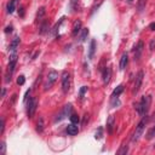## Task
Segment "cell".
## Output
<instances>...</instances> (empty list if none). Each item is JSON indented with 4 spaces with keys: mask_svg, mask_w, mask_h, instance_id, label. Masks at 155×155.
Returning <instances> with one entry per match:
<instances>
[{
    "mask_svg": "<svg viewBox=\"0 0 155 155\" xmlns=\"http://www.w3.org/2000/svg\"><path fill=\"white\" fill-rule=\"evenodd\" d=\"M150 102H151V97L150 96H143L142 99L139 101V103L136 104V109L138 111V114L140 116H145L148 114L149 107H150Z\"/></svg>",
    "mask_w": 155,
    "mask_h": 155,
    "instance_id": "1",
    "label": "cell"
},
{
    "mask_svg": "<svg viewBox=\"0 0 155 155\" xmlns=\"http://www.w3.org/2000/svg\"><path fill=\"white\" fill-rule=\"evenodd\" d=\"M16 63H17V53H16V52H12V53L10 54L8 64H7V68H6V71H5V81H6V82H10V81H11L12 74H13V71H15Z\"/></svg>",
    "mask_w": 155,
    "mask_h": 155,
    "instance_id": "2",
    "label": "cell"
},
{
    "mask_svg": "<svg viewBox=\"0 0 155 155\" xmlns=\"http://www.w3.org/2000/svg\"><path fill=\"white\" fill-rule=\"evenodd\" d=\"M148 120H149V117L145 115V116H143V119L139 121V124L136 126V130H134V132H133V134H132V138H131V142H132V143H136V142L140 138V136H142L143 132H144V128H145V126H147Z\"/></svg>",
    "mask_w": 155,
    "mask_h": 155,
    "instance_id": "3",
    "label": "cell"
},
{
    "mask_svg": "<svg viewBox=\"0 0 155 155\" xmlns=\"http://www.w3.org/2000/svg\"><path fill=\"white\" fill-rule=\"evenodd\" d=\"M57 79H58V73H57L56 70H51V71L48 73V75H47L46 82L44 84V90H45V91L50 90V88L53 86V84L57 81Z\"/></svg>",
    "mask_w": 155,
    "mask_h": 155,
    "instance_id": "4",
    "label": "cell"
},
{
    "mask_svg": "<svg viewBox=\"0 0 155 155\" xmlns=\"http://www.w3.org/2000/svg\"><path fill=\"white\" fill-rule=\"evenodd\" d=\"M143 78H144V73L142 70H139L138 74L136 75V79H134V84H133V88H132L133 94H136L139 91V88L142 86V82H143Z\"/></svg>",
    "mask_w": 155,
    "mask_h": 155,
    "instance_id": "5",
    "label": "cell"
},
{
    "mask_svg": "<svg viewBox=\"0 0 155 155\" xmlns=\"http://www.w3.org/2000/svg\"><path fill=\"white\" fill-rule=\"evenodd\" d=\"M62 90L64 93L70 90V75L68 71H63L62 74Z\"/></svg>",
    "mask_w": 155,
    "mask_h": 155,
    "instance_id": "6",
    "label": "cell"
},
{
    "mask_svg": "<svg viewBox=\"0 0 155 155\" xmlns=\"http://www.w3.org/2000/svg\"><path fill=\"white\" fill-rule=\"evenodd\" d=\"M36 107H38V101L36 98H30L29 99V103H28V108H27V114L29 117H31L36 110Z\"/></svg>",
    "mask_w": 155,
    "mask_h": 155,
    "instance_id": "7",
    "label": "cell"
},
{
    "mask_svg": "<svg viewBox=\"0 0 155 155\" xmlns=\"http://www.w3.org/2000/svg\"><path fill=\"white\" fill-rule=\"evenodd\" d=\"M70 111H71V104H67V105H64V108L62 109V111L57 115L56 121H62L63 119H65L67 116L70 115Z\"/></svg>",
    "mask_w": 155,
    "mask_h": 155,
    "instance_id": "8",
    "label": "cell"
},
{
    "mask_svg": "<svg viewBox=\"0 0 155 155\" xmlns=\"http://www.w3.org/2000/svg\"><path fill=\"white\" fill-rule=\"evenodd\" d=\"M143 48H144V44H143V41H139L136 46V50H134V62L139 61V58L142 56V52H143Z\"/></svg>",
    "mask_w": 155,
    "mask_h": 155,
    "instance_id": "9",
    "label": "cell"
},
{
    "mask_svg": "<svg viewBox=\"0 0 155 155\" xmlns=\"http://www.w3.org/2000/svg\"><path fill=\"white\" fill-rule=\"evenodd\" d=\"M19 41H21V39H19V36H15L13 38V40L11 41V44H10V46H8V51L12 53V52H16V50H17V47H18V45H19Z\"/></svg>",
    "mask_w": 155,
    "mask_h": 155,
    "instance_id": "10",
    "label": "cell"
},
{
    "mask_svg": "<svg viewBox=\"0 0 155 155\" xmlns=\"http://www.w3.org/2000/svg\"><path fill=\"white\" fill-rule=\"evenodd\" d=\"M78 132H79V127H78V125L76 124H70V125H68V127H67V133L69 134V136H75V134H78Z\"/></svg>",
    "mask_w": 155,
    "mask_h": 155,
    "instance_id": "11",
    "label": "cell"
},
{
    "mask_svg": "<svg viewBox=\"0 0 155 155\" xmlns=\"http://www.w3.org/2000/svg\"><path fill=\"white\" fill-rule=\"evenodd\" d=\"M94 52H96V40L92 39L91 42H90V47H88V58H90V59L93 58Z\"/></svg>",
    "mask_w": 155,
    "mask_h": 155,
    "instance_id": "12",
    "label": "cell"
},
{
    "mask_svg": "<svg viewBox=\"0 0 155 155\" xmlns=\"http://www.w3.org/2000/svg\"><path fill=\"white\" fill-rule=\"evenodd\" d=\"M114 122H115L114 116L110 115V116L108 117V120H107V130H108L109 133H113V131H114Z\"/></svg>",
    "mask_w": 155,
    "mask_h": 155,
    "instance_id": "13",
    "label": "cell"
},
{
    "mask_svg": "<svg viewBox=\"0 0 155 155\" xmlns=\"http://www.w3.org/2000/svg\"><path fill=\"white\" fill-rule=\"evenodd\" d=\"M110 75H111V70H110V68L105 67L104 70H103V82H104V84H108V82H109V80H110Z\"/></svg>",
    "mask_w": 155,
    "mask_h": 155,
    "instance_id": "14",
    "label": "cell"
},
{
    "mask_svg": "<svg viewBox=\"0 0 155 155\" xmlns=\"http://www.w3.org/2000/svg\"><path fill=\"white\" fill-rule=\"evenodd\" d=\"M127 62H128V56H127V53H124V54L121 56V59H120V69H121V70H124V69L126 68Z\"/></svg>",
    "mask_w": 155,
    "mask_h": 155,
    "instance_id": "15",
    "label": "cell"
},
{
    "mask_svg": "<svg viewBox=\"0 0 155 155\" xmlns=\"http://www.w3.org/2000/svg\"><path fill=\"white\" fill-rule=\"evenodd\" d=\"M45 13H46L45 7H40L39 11H38V13H36V22H41L42 18H44V16H45Z\"/></svg>",
    "mask_w": 155,
    "mask_h": 155,
    "instance_id": "16",
    "label": "cell"
},
{
    "mask_svg": "<svg viewBox=\"0 0 155 155\" xmlns=\"http://www.w3.org/2000/svg\"><path fill=\"white\" fill-rule=\"evenodd\" d=\"M81 29V21H76L74 23V27H73V30H71V34L73 35H76Z\"/></svg>",
    "mask_w": 155,
    "mask_h": 155,
    "instance_id": "17",
    "label": "cell"
},
{
    "mask_svg": "<svg viewBox=\"0 0 155 155\" xmlns=\"http://www.w3.org/2000/svg\"><path fill=\"white\" fill-rule=\"evenodd\" d=\"M16 4H17V0H10L8 4H7V12L8 13H12L16 8Z\"/></svg>",
    "mask_w": 155,
    "mask_h": 155,
    "instance_id": "18",
    "label": "cell"
},
{
    "mask_svg": "<svg viewBox=\"0 0 155 155\" xmlns=\"http://www.w3.org/2000/svg\"><path fill=\"white\" fill-rule=\"evenodd\" d=\"M122 91H124V86H122V85H119V86H117V87H116V88L113 91L111 97H117V96H119V94H120Z\"/></svg>",
    "mask_w": 155,
    "mask_h": 155,
    "instance_id": "19",
    "label": "cell"
},
{
    "mask_svg": "<svg viewBox=\"0 0 155 155\" xmlns=\"http://www.w3.org/2000/svg\"><path fill=\"white\" fill-rule=\"evenodd\" d=\"M42 130H44V120H42V117H40L38 120V122H36V131L41 133Z\"/></svg>",
    "mask_w": 155,
    "mask_h": 155,
    "instance_id": "20",
    "label": "cell"
},
{
    "mask_svg": "<svg viewBox=\"0 0 155 155\" xmlns=\"http://www.w3.org/2000/svg\"><path fill=\"white\" fill-rule=\"evenodd\" d=\"M145 4H147V0H138L137 2V8H138V12H142L145 7Z\"/></svg>",
    "mask_w": 155,
    "mask_h": 155,
    "instance_id": "21",
    "label": "cell"
},
{
    "mask_svg": "<svg viewBox=\"0 0 155 155\" xmlns=\"http://www.w3.org/2000/svg\"><path fill=\"white\" fill-rule=\"evenodd\" d=\"M87 35H88V29H87V28H84L82 31H81V35H80V41L84 42V41L86 40Z\"/></svg>",
    "mask_w": 155,
    "mask_h": 155,
    "instance_id": "22",
    "label": "cell"
},
{
    "mask_svg": "<svg viewBox=\"0 0 155 155\" xmlns=\"http://www.w3.org/2000/svg\"><path fill=\"white\" fill-rule=\"evenodd\" d=\"M127 151H128V147L125 145V144H122L121 148L117 150V154H119V155H124V154H127Z\"/></svg>",
    "mask_w": 155,
    "mask_h": 155,
    "instance_id": "23",
    "label": "cell"
},
{
    "mask_svg": "<svg viewBox=\"0 0 155 155\" xmlns=\"http://www.w3.org/2000/svg\"><path fill=\"white\" fill-rule=\"evenodd\" d=\"M47 29H48V24H47V22H44L41 24V27H40V34H44Z\"/></svg>",
    "mask_w": 155,
    "mask_h": 155,
    "instance_id": "24",
    "label": "cell"
},
{
    "mask_svg": "<svg viewBox=\"0 0 155 155\" xmlns=\"http://www.w3.org/2000/svg\"><path fill=\"white\" fill-rule=\"evenodd\" d=\"M70 121H71L73 124H78V122L80 121V117H79L76 114H71V115H70Z\"/></svg>",
    "mask_w": 155,
    "mask_h": 155,
    "instance_id": "25",
    "label": "cell"
},
{
    "mask_svg": "<svg viewBox=\"0 0 155 155\" xmlns=\"http://www.w3.org/2000/svg\"><path fill=\"white\" fill-rule=\"evenodd\" d=\"M154 137H155V126H154V127L148 132V134H147V138H148V139H151V138H154Z\"/></svg>",
    "mask_w": 155,
    "mask_h": 155,
    "instance_id": "26",
    "label": "cell"
},
{
    "mask_svg": "<svg viewBox=\"0 0 155 155\" xmlns=\"http://www.w3.org/2000/svg\"><path fill=\"white\" fill-rule=\"evenodd\" d=\"M24 82H25V78H24L23 75H19L18 79H17V84H18V85H23Z\"/></svg>",
    "mask_w": 155,
    "mask_h": 155,
    "instance_id": "27",
    "label": "cell"
},
{
    "mask_svg": "<svg viewBox=\"0 0 155 155\" xmlns=\"http://www.w3.org/2000/svg\"><path fill=\"white\" fill-rule=\"evenodd\" d=\"M0 154L1 155H4L5 154V150H6V144H5V142H1V145H0Z\"/></svg>",
    "mask_w": 155,
    "mask_h": 155,
    "instance_id": "28",
    "label": "cell"
},
{
    "mask_svg": "<svg viewBox=\"0 0 155 155\" xmlns=\"http://www.w3.org/2000/svg\"><path fill=\"white\" fill-rule=\"evenodd\" d=\"M102 132H103V130H102V127H99V128H98V132H96V136H94L96 139H99V138L102 137Z\"/></svg>",
    "mask_w": 155,
    "mask_h": 155,
    "instance_id": "29",
    "label": "cell"
},
{
    "mask_svg": "<svg viewBox=\"0 0 155 155\" xmlns=\"http://www.w3.org/2000/svg\"><path fill=\"white\" fill-rule=\"evenodd\" d=\"M4 130H5V120L1 117V128H0V134L4 133Z\"/></svg>",
    "mask_w": 155,
    "mask_h": 155,
    "instance_id": "30",
    "label": "cell"
},
{
    "mask_svg": "<svg viewBox=\"0 0 155 155\" xmlns=\"http://www.w3.org/2000/svg\"><path fill=\"white\" fill-rule=\"evenodd\" d=\"M149 48H150V51H154V50H155V39H153V40L150 41Z\"/></svg>",
    "mask_w": 155,
    "mask_h": 155,
    "instance_id": "31",
    "label": "cell"
},
{
    "mask_svg": "<svg viewBox=\"0 0 155 155\" xmlns=\"http://www.w3.org/2000/svg\"><path fill=\"white\" fill-rule=\"evenodd\" d=\"M86 91H87V87H86V86H82V88L80 90V97H81V98L84 97V94H85Z\"/></svg>",
    "mask_w": 155,
    "mask_h": 155,
    "instance_id": "32",
    "label": "cell"
},
{
    "mask_svg": "<svg viewBox=\"0 0 155 155\" xmlns=\"http://www.w3.org/2000/svg\"><path fill=\"white\" fill-rule=\"evenodd\" d=\"M30 91H31V90H30V88H29V90H28V91H27V92H25V96H24V101H27V98H28V96H29V94H30Z\"/></svg>",
    "mask_w": 155,
    "mask_h": 155,
    "instance_id": "33",
    "label": "cell"
},
{
    "mask_svg": "<svg viewBox=\"0 0 155 155\" xmlns=\"http://www.w3.org/2000/svg\"><path fill=\"white\" fill-rule=\"evenodd\" d=\"M8 31H12V27L11 25L6 27V29H5V33H8Z\"/></svg>",
    "mask_w": 155,
    "mask_h": 155,
    "instance_id": "34",
    "label": "cell"
},
{
    "mask_svg": "<svg viewBox=\"0 0 155 155\" xmlns=\"http://www.w3.org/2000/svg\"><path fill=\"white\" fill-rule=\"evenodd\" d=\"M149 28H150L151 30H155V23H151V24L149 25Z\"/></svg>",
    "mask_w": 155,
    "mask_h": 155,
    "instance_id": "35",
    "label": "cell"
},
{
    "mask_svg": "<svg viewBox=\"0 0 155 155\" xmlns=\"http://www.w3.org/2000/svg\"><path fill=\"white\" fill-rule=\"evenodd\" d=\"M5 93H6V90H5V88H2V91H1V97H4V96H5Z\"/></svg>",
    "mask_w": 155,
    "mask_h": 155,
    "instance_id": "36",
    "label": "cell"
},
{
    "mask_svg": "<svg viewBox=\"0 0 155 155\" xmlns=\"http://www.w3.org/2000/svg\"><path fill=\"white\" fill-rule=\"evenodd\" d=\"M128 1H130V2H131V1H132V0H128Z\"/></svg>",
    "mask_w": 155,
    "mask_h": 155,
    "instance_id": "37",
    "label": "cell"
}]
</instances>
